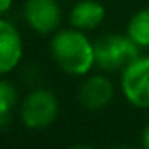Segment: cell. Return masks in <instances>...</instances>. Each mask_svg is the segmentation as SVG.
I'll list each match as a JSON object with an SVG mask.
<instances>
[{
    "label": "cell",
    "mask_w": 149,
    "mask_h": 149,
    "mask_svg": "<svg viewBox=\"0 0 149 149\" xmlns=\"http://www.w3.org/2000/svg\"><path fill=\"white\" fill-rule=\"evenodd\" d=\"M120 88L127 102L139 109H149V56L141 54L120 76Z\"/></svg>",
    "instance_id": "4"
},
{
    "label": "cell",
    "mask_w": 149,
    "mask_h": 149,
    "mask_svg": "<svg viewBox=\"0 0 149 149\" xmlns=\"http://www.w3.org/2000/svg\"><path fill=\"white\" fill-rule=\"evenodd\" d=\"M127 35L141 49H149V7L141 9L130 17L127 24Z\"/></svg>",
    "instance_id": "9"
},
{
    "label": "cell",
    "mask_w": 149,
    "mask_h": 149,
    "mask_svg": "<svg viewBox=\"0 0 149 149\" xmlns=\"http://www.w3.org/2000/svg\"><path fill=\"white\" fill-rule=\"evenodd\" d=\"M141 144H142V149H149V125H146V127H144V130H142Z\"/></svg>",
    "instance_id": "12"
},
{
    "label": "cell",
    "mask_w": 149,
    "mask_h": 149,
    "mask_svg": "<svg viewBox=\"0 0 149 149\" xmlns=\"http://www.w3.org/2000/svg\"><path fill=\"white\" fill-rule=\"evenodd\" d=\"M17 104V88L12 81L0 78V118H9Z\"/></svg>",
    "instance_id": "10"
},
{
    "label": "cell",
    "mask_w": 149,
    "mask_h": 149,
    "mask_svg": "<svg viewBox=\"0 0 149 149\" xmlns=\"http://www.w3.org/2000/svg\"><path fill=\"white\" fill-rule=\"evenodd\" d=\"M23 16L26 24L38 35H54L63 19L57 0H26L23 5Z\"/></svg>",
    "instance_id": "5"
},
{
    "label": "cell",
    "mask_w": 149,
    "mask_h": 149,
    "mask_svg": "<svg viewBox=\"0 0 149 149\" xmlns=\"http://www.w3.org/2000/svg\"><path fill=\"white\" fill-rule=\"evenodd\" d=\"M24 54L19 30L5 17H0V76L12 73Z\"/></svg>",
    "instance_id": "6"
},
{
    "label": "cell",
    "mask_w": 149,
    "mask_h": 149,
    "mask_svg": "<svg viewBox=\"0 0 149 149\" xmlns=\"http://www.w3.org/2000/svg\"><path fill=\"white\" fill-rule=\"evenodd\" d=\"M95 43V66L102 71H123L134 59L141 56V47L128 37L109 33Z\"/></svg>",
    "instance_id": "2"
},
{
    "label": "cell",
    "mask_w": 149,
    "mask_h": 149,
    "mask_svg": "<svg viewBox=\"0 0 149 149\" xmlns=\"http://www.w3.org/2000/svg\"><path fill=\"white\" fill-rule=\"evenodd\" d=\"M114 97L113 81L106 74H90L80 87L78 101L88 111H99L109 106Z\"/></svg>",
    "instance_id": "7"
},
{
    "label": "cell",
    "mask_w": 149,
    "mask_h": 149,
    "mask_svg": "<svg viewBox=\"0 0 149 149\" xmlns=\"http://www.w3.org/2000/svg\"><path fill=\"white\" fill-rule=\"evenodd\" d=\"M14 5V0H0V17H3Z\"/></svg>",
    "instance_id": "11"
},
{
    "label": "cell",
    "mask_w": 149,
    "mask_h": 149,
    "mask_svg": "<svg viewBox=\"0 0 149 149\" xmlns=\"http://www.w3.org/2000/svg\"><path fill=\"white\" fill-rule=\"evenodd\" d=\"M70 149H95L94 146H88V144H76V146H71Z\"/></svg>",
    "instance_id": "13"
},
{
    "label": "cell",
    "mask_w": 149,
    "mask_h": 149,
    "mask_svg": "<svg viewBox=\"0 0 149 149\" xmlns=\"http://www.w3.org/2000/svg\"><path fill=\"white\" fill-rule=\"evenodd\" d=\"M114 149H134V148H127V146H120V148H114Z\"/></svg>",
    "instance_id": "14"
},
{
    "label": "cell",
    "mask_w": 149,
    "mask_h": 149,
    "mask_svg": "<svg viewBox=\"0 0 149 149\" xmlns=\"http://www.w3.org/2000/svg\"><path fill=\"white\" fill-rule=\"evenodd\" d=\"M104 17L106 9L99 0H80L70 10V24L81 31H92L99 28Z\"/></svg>",
    "instance_id": "8"
},
{
    "label": "cell",
    "mask_w": 149,
    "mask_h": 149,
    "mask_svg": "<svg viewBox=\"0 0 149 149\" xmlns=\"http://www.w3.org/2000/svg\"><path fill=\"white\" fill-rule=\"evenodd\" d=\"M50 54L57 68L66 74L87 76L95 66V43L85 31L73 26L52 35Z\"/></svg>",
    "instance_id": "1"
},
{
    "label": "cell",
    "mask_w": 149,
    "mask_h": 149,
    "mask_svg": "<svg viewBox=\"0 0 149 149\" xmlns=\"http://www.w3.org/2000/svg\"><path fill=\"white\" fill-rule=\"evenodd\" d=\"M59 114V101L49 88L31 90L19 106V116L26 128L43 130L50 127Z\"/></svg>",
    "instance_id": "3"
}]
</instances>
